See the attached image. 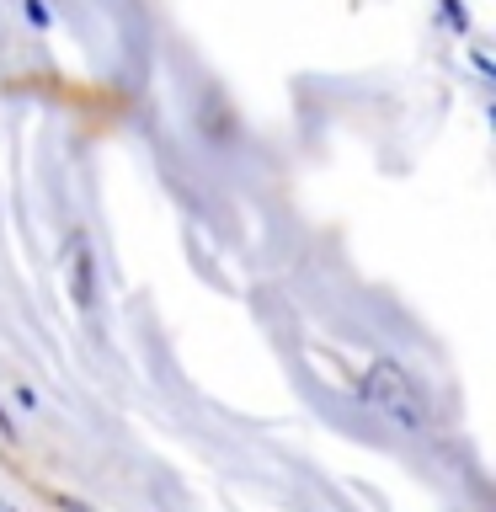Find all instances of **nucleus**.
<instances>
[{
	"label": "nucleus",
	"mask_w": 496,
	"mask_h": 512,
	"mask_svg": "<svg viewBox=\"0 0 496 512\" xmlns=\"http://www.w3.org/2000/svg\"><path fill=\"white\" fill-rule=\"evenodd\" d=\"M363 400H368V406H379L400 432H427V406H422V395H416V384H411V374L400 363H390V358L368 363Z\"/></svg>",
	"instance_id": "nucleus-1"
},
{
	"label": "nucleus",
	"mask_w": 496,
	"mask_h": 512,
	"mask_svg": "<svg viewBox=\"0 0 496 512\" xmlns=\"http://www.w3.org/2000/svg\"><path fill=\"white\" fill-rule=\"evenodd\" d=\"M70 299L80 304V310L96 304V272H91V240L86 235L70 240Z\"/></svg>",
	"instance_id": "nucleus-2"
},
{
	"label": "nucleus",
	"mask_w": 496,
	"mask_h": 512,
	"mask_svg": "<svg viewBox=\"0 0 496 512\" xmlns=\"http://www.w3.org/2000/svg\"><path fill=\"white\" fill-rule=\"evenodd\" d=\"M27 16H32L38 27H48V11H43V0H27Z\"/></svg>",
	"instance_id": "nucleus-3"
},
{
	"label": "nucleus",
	"mask_w": 496,
	"mask_h": 512,
	"mask_svg": "<svg viewBox=\"0 0 496 512\" xmlns=\"http://www.w3.org/2000/svg\"><path fill=\"white\" fill-rule=\"evenodd\" d=\"M0 438H6V443H11V438H16V427H11V422H6V411H0Z\"/></svg>",
	"instance_id": "nucleus-4"
},
{
	"label": "nucleus",
	"mask_w": 496,
	"mask_h": 512,
	"mask_svg": "<svg viewBox=\"0 0 496 512\" xmlns=\"http://www.w3.org/2000/svg\"><path fill=\"white\" fill-rule=\"evenodd\" d=\"M64 512H91L86 502H75V496H70V502H64Z\"/></svg>",
	"instance_id": "nucleus-5"
}]
</instances>
